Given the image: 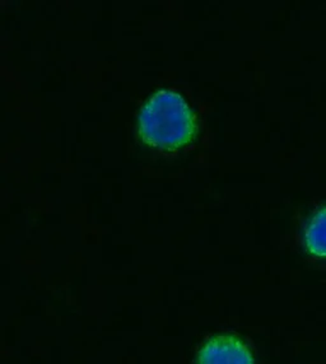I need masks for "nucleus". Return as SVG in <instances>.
<instances>
[{
  "instance_id": "obj_1",
  "label": "nucleus",
  "mask_w": 326,
  "mask_h": 364,
  "mask_svg": "<svg viewBox=\"0 0 326 364\" xmlns=\"http://www.w3.org/2000/svg\"><path fill=\"white\" fill-rule=\"evenodd\" d=\"M137 129L147 146L174 151L191 143L198 125L193 109L180 93L159 90L143 105Z\"/></svg>"
},
{
  "instance_id": "obj_3",
  "label": "nucleus",
  "mask_w": 326,
  "mask_h": 364,
  "mask_svg": "<svg viewBox=\"0 0 326 364\" xmlns=\"http://www.w3.org/2000/svg\"><path fill=\"white\" fill-rule=\"evenodd\" d=\"M303 240L311 255L326 257V207L311 217Z\"/></svg>"
},
{
  "instance_id": "obj_2",
  "label": "nucleus",
  "mask_w": 326,
  "mask_h": 364,
  "mask_svg": "<svg viewBox=\"0 0 326 364\" xmlns=\"http://www.w3.org/2000/svg\"><path fill=\"white\" fill-rule=\"evenodd\" d=\"M196 364H254V358L235 335H217L200 348Z\"/></svg>"
}]
</instances>
